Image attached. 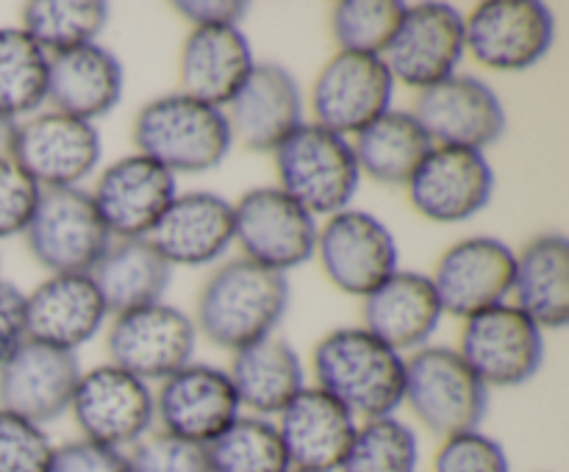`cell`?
Instances as JSON below:
<instances>
[{"label": "cell", "instance_id": "obj_1", "mask_svg": "<svg viewBox=\"0 0 569 472\" xmlns=\"http://www.w3.org/2000/svg\"><path fill=\"white\" fill-rule=\"evenodd\" d=\"M292 289L287 275L250 259H231L206 278L194 303V328L222 350H242L276 333Z\"/></svg>", "mask_w": 569, "mask_h": 472}, {"label": "cell", "instance_id": "obj_2", "mask_svg": "<svg viewBox=\"0 0 569 472\" xmlns=\"http://www.w3.org/2000/svg\"><path fill=\"white\" fill-rule=\"evenodd\" d=\"M317 386L353 416H395L406 398V359L367 333L365 328H337L317 342L311 355Z\"/></svg>", "mask_w": 569, "mask_h": 472}, {"label": "cell", "instance_id": "obj_3", "mask_svg": "<svg viewBox=\"0 0 569 472\" xmlns=\"http://www.w3.org/2000/svg\"><path fill=\"white\" fill-rule=\"evenodd\" d=\"M133 148L172 175L217 170L233 148L226 109L183 92L148 100L133 120Z\"/></svg>", "mask_w": 569, "mask_h": 472}, {"label": "cell", "instance_id": "obj_4", "mask_svg": "<svg viewBox=\"0 0 569 472\" xmlns=\"http://www.w3.org/2000/svg\"><path fill=\"white\" fill-rule=\"evenodd\" d=\"M278 189L311 217H333L350 209L361 170L348 137L317 122H303L276 148Z\"/></svg>", "mask_w": 569, "mask_h": 472}, {"label": "cell", "instance_id": "obj_5", "mask_svg": "<svg viewBox=\"0 0 569 472\" xmlns=\"http://www.w3.org/2000/svg\"><path fill=\"white\" fill-rule=\"evenodd\" d=\"M417 420L437 436L476 431L489 411V389L456 348L426 344L406 359V398Z\"/></svg>", "mask_w": 569, "mask_h": 472}, {"label": "cell", "instance_id": "obj_6", "mask_svg": "<svg viewBox=\"0 0 569 472\" xmlns=\"http://www.w3.org/2000/svg\"><path fill=\"white\" fill-rule=\"evenodd\" d=\"M26 242L33 259L50 275L92 272L114 242L100 220L92 194L76 189H42L37 211L26 228Z\"/></svg>", "mask_w": 569, "mask_h": 472}, {"label": "cell", "instance_id": "obj_7", "mask_svg": "<svg viewBox=\"0 0 569 472\" xmlns=\"http://www.w3.org/2000/svg\"><path fill=\"white\" fill-rule=\"evenodd\" d=\"M465 42L487 70H531L553 50L556 14L539 0H487L465 17Z\"/></svg>", "mask_w": 569, "mask_h": 472}, {"label": "cell", "instance_id": "obj_8", "mask_svg": "<svg viewBox=\"0 0 569 472\" xmlns=\"http://www.w3.org/2000/svg\"><path fill=\"white\" fill-rule=\"evenodd\" d=\"M103 139L94 122L39 111L26 122H17L11 161L39 189H76L100 164Z\"/></svg>", "mask_w": 569, "mask_h": 472}, {"label": "cell", "instance_id": "obj_9", "mask_svg": "<svg viewBox=\"0 0 569 472\" xmlns=\"http://www.w3.org/2000/svg\"><path fill=\"white\" fill-rule=\"evenodd\" d=\"M317 231V217L278 187L248 189L233 203V242L244 259L281 275L315 255Z\"/></svg>", "mask_w": 569, "mask_h": 472}, {"label": "cell", "instance_id": "obj_10", "mask_svg": "<svg viewBox=\"0 0 569 472\" xmlns=\"http://www.w3.org/2000/svg\"><path fill=\"white\" fill-rule=\"evenodd\" d=\"M194 348H198L194 320L164 300L117 314L106 333L111 364L144 383L167 381L172 372L194 359Z\"/></svg>", "mask_w": 569, "mask_h": 472}, {"label": "cell", "instance_id": "obj_11", "mask_svg": "<svg viewBox=\"0 0 569 472\" xmlns=\"http://www.w3.org/2000/svg\"><path fill=\"white\" fill-rule=\"evenodd\" d=\"M70 411L83 439L114 450L133 448L139 439L148 436L156 422L150 383L139 381L111 361L81 372Z\"/></svg>", "mask_w": 569, "mask_h": 472}, {"label": "cell", "instance_id": "obj_12", "mask_svg": "<svg viewBox=\"0 0 569 472\" xmlns=\"http://www.w3.org/2000/svg\"><path fill=\"white\" fill-rule=\"evenodd\" d=\"M459 353L487 389L522 386L542 370L545 333L515 303H500L465 320Z\"/></svg>", "mask_w": 569, "mask_h": 472}, {"label": "cell", "instance_id": "obj_13", "mask_svg": "<svg viewBox=\"0 0 569 472\" xmlns=\"http://www.w3.org/2000/svg\"><path fill=\"white\" fill-rule=\"evenodd\" d=\"M315 255L339 292L361 300L398 272L395 233L387 222L361 209H345L328 217L317 231Z\"/></svg>", "mask_w": 569, "mask_h": 472}, {"label": "cell", "instance_id": "obj_14", "mask_svg": "<svg viewBox=\"0 0 569 472\" xmlns=\"http://www.w3.org/2000/svg\"><path fill=\"white\" fill-rule=\"evenodd\" d=\"M395 78L381 56L345 53L326 61L311 83L309 103L317 125L350 137L392 109Z\"/></svg>", "mask_w": 569, "mask_h": 472}, {"label": "cell", "instance_id": "obj_15", "mask_svg": "<svg viewBox=\"0 0 569 472\" xmlns=\"http://www.w3.org/2000/svg\"><path fill=\"white\" fill-rule=\"evenodd\" d=\"M467 53L465 17L450 3L406 6L398 33L381 56L395 83L422 89L456 76Z\"/></svg>", "mask_w": 569, "mask_h": 472}, {"label": "cell", "instance_id": "obj_16", "mask_svg": "<svg viewBox=\"0 0 569 472\" xmlns=\"http://www.w3.org/2000/svg\"><path fill=\"white\" fill-rule=\"evenodd\" d=\"M411 114L428 139L445 148L487 150L506 133V106L487 81L476 76H450L417 94Z\"/></svg>", "mask_w": 569, "mask_h": 472}, {"label": "cell", "instance_id": "obj_17", "mask_svg": "<svg viewBox=\"0 0 569 472\" xmlns=\"http://www.w3.org/2000/svg\"><path fill=\"white\" fill-rule=\"evenodd\" d=\"M417 214L439 225H456L481 214L495 194V170L487 153L433 144L406 183Z\"/></svg>", "mask_w": 569, "mask_h": 472}, {"label": "cell", "instance_id": "obj_18", "mask_svg": "<svg viewBox=\"0 0 569 472\" xmlns=\"http://www.w3.org/2000/svg\"><path fill=\"white\" fill-rule=\"evenodd\" d=\"M431 281L445 314L470 320L506 303L515 283V250L498 237H467L439 255Z\"/></svg>", "mask_w": 569, "mask_h": 472}, {"label": "cell", "instance_id": "obj_19", "mask_svg": "<svg viewBox=\"0 0 569 472\" xmlns=\"http://www.w3.org/2000/svg\"><path fill=\"white\" fill-rule=\"evenodd\" d=\"M89 194L111 239H148L176 200L178 187L170 170L131 153L103 167Z\"/></svg>", "mask_w": 569, "mask_h": 472}, {"label": "cell", "instance_id": "obj_20", "mask_svg": "<svg viewBox=\"0 0 569 472\" xmlns=\"http://www.w3.org/2000/svg\"><path fill=\"white\" fill-rule=\"evenodd\" d=\"M153 400L161 431L198 444L214 442L242 414L228 370L203 361H189L172 372Z\"/></svg>", "mask_w": 569, "mask_h": 472}, {"label": "cell", "instance_id": "obj_21", "mask_svg": "<svg viewBox=\"0 0 569 472\" xmlns=\"http://www.w3.org/2000/svg\"><path fill=\"white\" fill-rule=\"evenodd\" d=\"M78 378L81 364L72 350L26 339L0 366V409L44 428L70 411Z\"/></svg>", "mask_w": 569, "mask_h": 472}, {"label": "cell", "instance_id": "obj_22", "mask_svg": "<svg viewBox=\"0 0 569 472\" xmlns=\"http://www.w3.org/2000/svg\"><path fill=\"white\" fill-rule=\"evenodd\" d=\"M233 142L253 153H276L278 144L303 125V92L278 61H256L250 76L226 106Z\"/></svg>", "mask_w": 569, "mask_h": 472}, {"label": "cell", "instance_id": "obj_23", "mask_svg": "<svg viewBox=\"0 0 569 472\" xmlns=\"http://www.w3.org/2000/svg\"><path fill=\"white\" fill-rule=\"evenodd\" d=\"M359 422L320 386H303L281 411L278 433L292 470L339 472Z\"/></svg>", "mask_w": 569, "mask_h": 472}, {"label": "cell", "instance_id": "obj_24", "mask_svg": "<svg viewBox=\"0 0 569 472\" xmlns=\"http://www.w3.org/2000/svg\"><path fill=\"white\" fill-rule=\"evenodd\" d=\"M109 320L103 294L89 272L50 275L26 294V333L28 339L72 350L92 342Z\"/></svg>", "mask_w": 569, "mask_h": 472}, {"label": "cell", "instance_id": "obj_25", "mask_svg": "<svg viewBox=\"0 0 569 472\" xmlns=\"http://www.w3.org/2000/svg\"><path fill=\"white\" fill-rule=\"evenodd\" d=\"M148 239L170 267L214 264L233 244V203L206 189L176 194Z\"/></svg>", "mask_w": 569, "mask_h": 472}, {"label": "cell", "instance_id": "obj_26", "mask_svg": "<svg viewBox=\"0 0 569 472\" xmlns=\"http://www.w3.org/2000/svg\"><path fill=\"white\" fill-rule=\"evenodd\" d=\"M365 331L381 339L392 350H420L437 333L445 311L437 298L431 275L398 270L378 289H372L361 305Z\"/></svg>", "mask_w": 569, "mask_h": 472}, {"label": "cell", "instance_id": "obj_27", "mask_svg": "<svg viewBox=\"0 0 569 472\" xmlns=\"http://www.w3.org/2000/svg\"><path fill=\"white\" fill-rule=\"evenodd\" d=\"M253 67V48L239 26L192 28L178 59V92L226 109Z\"/></svg>", "mask_w": 569, "mask_h": 472}, {"label": "cell", "instance_id": "obj_28", "mask_svg": "<svg viewBox=\"0 0 569 472\" xmlns=\"http://www.w3.org/2000/svg\"><path fill=\"white\" fill-rule=\"evenodd\" d=\"M126 89L120 59L100 42L50 56L48 100L61 114L94 122L117 109Z\"/></svg>", "mask_w": 569, "mask_h": 472}, {"label": "cell", "instance_id": "obj_29", "mask_svg": "<svg viewBox=\"0 0 569 472\" xmlns=\"http://www.w3.org/2000/svg\"><path fill=\"white\" fill-rule=\"evenodd\" d=\"M511 294L539 328L561 331L569 322V242L565 233H539L515 253Z\"/></svg>", "mask_w": 569, "mask_h": 472}, {"label": "cell", "instance_id": "obj_30", "mask_svg": "<svg viewBox=\"0 0 569 472\" xmlns=\"http://www.w3.org/2000/svg\"><path fill=\"white\" fill-rule=\"evenodd\" d=\"M228 375L237 389L239 405L250 409L256 416L281 414L289 400L306 386L298 350L276 333L237 350Z\"/></svg>", "mask_w": 569, "mask_h": 472}, {"label": "cell", "instance_id": "obj_31", "mask_svg": "<svg viewBox=\"0 0 569 472\" xmlns=\"http://www.w3.org/2000/svg\"><path fill=\"white\" fill-rule=\"evenodd\" d=\"M89 275L103 294L109 314L117 317L159 303L170 287L172 267L150 239H117Z\"/></svg>", "mask_w": 569, "mask_h": 472}, {"label": "cell", "instance_id": "obj_32", "mask_svg": "<svg viewBox=\"0 0 569 472\" xmlns=\"http://www.w3.org/2000/svg\"><path fill=\"white\" fill-rule=\"evenodd\" d=\"M350 144L361 175H370L383 187H406L433 148L420 120L411 111L398 109H389L370 122Z\"/></svg>", "mask_w": 569, "mask_h": 472}, {"label": "cell", "instance_id": "obj_33", "mask_svg": "<svg viewBox=\"0 0 569 472\" xmlns=\"http://www.w3.org/2000/svg\"><path fill=\"white\" fill-rule=\"evenodd\" d=\"M50 56L22 28H0V114L33 117L48 100Z\"/></svg>", "mask_w": 569, "mask_h": 472}, {"label": "cell", "instance_id": "obj_34", "mask_svg": "<svg viewBox=\"0 0 569 472\" xmlns=\"http://www.w3.org/2000/svg\"><path fill=\"white\" fill-rule=\"evenodd\" d=\"M109 22V6L100 0H31L22 6V31L48 56L98 42Z\"/></svg>", "mask_w": 569, "mask_h": 472}, {"label": "cell", "instance_id": "obj_35", "mask_svg": "<svg viewBox=\"0 0 569 472\" xmlns=\"http://www.w3.org/2000/svg\"><path fill=\"white\" fill-rule=\"evenodd\" d=\"M211 472H289L287 450L276 422L239 414L214 442L206 444Z\"/></svg>", "mask_w": 569, "mask_h": 472}, {"label": "cell", "instance_id": "obj_36", "mask_svg": "<svg viewBox=\"0 0 569 472\" xmlns=\"http://www.w3.org/2000/svg\"><path fill=\"white\" fill-rule=\"evenodd\" d=\"M420 442L398 416L365 420L339 472H417Z\"/></svg>", "mask_w": 569, "mask_h": 472}, {"label": "cell", "instance_id": "obj_37", "mask_svg": "<svg viewBox=\"0 0 569 472\" xmlns=\"http://www.w3.org/2000/svg\"><path fill=\"white\" fill-rule=\"evenodd\" d=\"M406 3L400 0H342L331 9V33L345 53L383 56L398 33Z\"/></svg>", "mask_w": 569, "mask_h": 472}, {"label": "cell", "instance_id": "obj_38", "mask_svg": "<svg viewBox=\"0 0 569 472\" xmlns=\"http://www.w3.org/2000/svg\"><path fill=\"white\" fill-rule=\"evenodd\" d=\"M53 450L42 425L0 409V472H48Z\"/></svg>", "mask_w": 569, "mask_h": 472}, {"label": "cell", "instance_id": "obj_39", "mask_svg": "<svg viewBox=\"0 0 569 472\" xmlns=\"http://www.w3.org/2000/svg\"><path fill=\"white\" fill-rule=\"evenodd\" d=\"M131 472H211L206 444L172 436L167 431H150L128 453Z\"/></svg>", "mask_w": 569, "mask_h": 472}, {"label": "cell", "instance_id": "obj_40", "mask_svg": "<svg viewBox=\"0 0 569 472\" xmlns=\"http://www.w3.org/2000/svg\"><path fill=\"white\" fill-rule=\"evenodd\" d=\"M433 472H511V464L503 444L476 428L442 439L433 455Z\"/></svg>", "mask_w": 569, "mask_h": 472}, {"label": "cell", "instance_id": "obj_41", "mask_svg": "<svg viewBox=\"0 0 569 472\" xmlns=\"http://www.w3.org/2000/svg\"><path fill=\"white\" fill-rule=\"evenodd\" d=\"M42 189L11 159L0 161V239L26 233Z\"/></svg>", "mask_w": 569, "mask_h": 472}, {"label": "cell", "instance_id": "obj_42", "mask_svg": "<svg viewBox=\"0 0 569 472\" xmlns=\"http://www.w3.org/2000/svg\"><path fill=\"white\" fill-rule=\"evenodd\" d=\"M48 472H131V464L126 450L106 448L81 436L53 450Z\"/></svg>", "mask_w": 569, "mask_h": 472}, {"label": "cell", "instance_id": "obj_43", "mask_svg": "<svg viewBox=\"0 0 569 472\" xmlns=\"http://www.w3.org/2000/svg\"><path fill=\"white\" fill-rule=\"evenodd\" d=\"M26 339V292L0 278V366Z\"/></svg>", "mask_w": 569, "mask_h": 472}, {"label": "cell", "instance_id": "obj_44", "mask_svg": "<svg viewBox=\"0 0 569 472\" xmlns=\"http://www.w3.org/2000/svg\"><path fill=\"white\" fill-rule=\"evenodd\" d=\"M172 9L194 28L239 26L248 14V3L242 0H178Z\"/></svg>", "mask_w": 569, "mask_h": 472}, {"label": "cell", "instance_id": "obj_45", "mask_svg": "<svg viewBox=\"0 0 569 472\" xmlns=\"http://www.w3.org/2000/svg\"><path fill=\"white\" fill-rule=\"evenodd\" d=\"M14 133H17V122L0 114V161L11 159V148H14Z\"/></svg>", "mask_w": 569, "mask_h": 472}, {"label": "cell", "instance_id": "obj_46", "mask_svg": "<svg viewBox=\"0 0 569 472\" xmlns=\"http://www.w3.org/2000/svg\"><path fill=\"white\" fill-rule=\"evenodd\" d=\"M289 472H300V470H289Z\"/></svg>", "mask_w": 569, "mask_h": 472}]
</instances>
